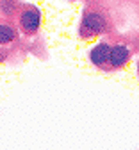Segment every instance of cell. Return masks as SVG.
Listing matches in <instances>:
<instances>
[{"instance_id":"obj_8","label":"cell","mask_w":139,"mask_h":150,"mask_svg":"<svg viewBox=\"0 0 139 150\" xmlns=\"http://www.w3.org/2000/svg\"><path fill=\"white\" fill-rule=\"evenodd\" d=\"M137 77H139V61H137Z\"/></svg>"},{"instance_id":"obj_3","label":"cell","mask_w":139,"mask_h":150,"mask_svg":"<svg viewBox=\"0 0 139 150\" xmlns=\"http://www.w3.org/2000/svg\"><path fill=\"white\" fill-rule=\"evenodd\" d=\"M111 47H112V43H109V41H98V43L87 52V61H89L95 68H98V70L109 71Z\"/></svg>"},{"instance_id":"obj_5","label":"cell","mask_w":139,"mask_h":150,"mask_svg":"<svg viewBox=\"0 0 139 150\" xmlns=\"http://www.w3.org/2000/svg\"><path fill=\"white\" fill-rule=\"evenodd\" d=\"M20 30L13 22H0V47H11L18 43Z\"/></svg>"},{"instance_id":"obj_1","label":"cell","mask_w":139,"mask_h":150,"mask_svg":"<svg viewBox=\"0 0 139 150\" xmlns=\"http://www.w3.org/2000/svg\"><path fill=\"white\" fill-rule=\"evenodd\" d=\"M111 30H112V22L107 11H104L98 6H87L84 9L77 30L80 40H93V38L109 34Z\"/></svg>"},{"instance_id":"obj_9","label":"cell","mask_w":139,"mask_h":150,"mask_svg":"<svg viewBox=\"0 0 139 150\" xmlns=\"http://www.w3.org/2000/svg\"><path fill=\"white\" fill-rule=\"evenodd\" d=\"M71 2H78V0H71Z\"/></svg>"},{"instance_id":"obj_4","label":"cell","mask_w":139,"mask_h":150,"mask_svg":"<svg viewBox=\"0 0 139 150\" xmlns=\"http://www.w3.org/2000/svg\"><path fill=\"white\" fill-rule=\"evenodd\" d=\"M132 59V50L125 43H112L109 55V71H116L125 68Z\"/></svg>"},{"instance_id":"obj_10","label":"cell","mask_w":139,"mask_h":150,"mask_svg":"<svg viewBox=\"0 0 139 150\" xmlns=\"http://www.w3.org/2000/svg\"><path fill=\"white\" fill-rule=\"evenodd\" d=\"M0 18H2V13H0Z\"/></svg>"},{"instance_id":"obj_6","label":"cell","mask_w":139,"mask_h":150,"mask_svg":"<svg viewBox=\"0 0 139 150\" xmlns=\"http://www.w3.org/2000/svg\"><path fill=\"white\" fill-rule=\"evenodd\" d=\"M22 6V0H0V13L6 18H16Z\"/></svg>"},{"instance_id":"obj_2","label":"cell","mask_w":139,"mask_h":150,"mask_svg":"<svg viewBox=\"0 0 139 150\" xmlns=\"http://www.w3.org/2000/svg\"><path fill=\"white\" fill-rule=\"evenodd\" d=\"M41 22H43L41 9L32 2H23L22 9H20V13L16 16V27H18L20 34L25 38L37 36L39 29H41Z\"/></svg>"},{"instance_id":"obj_7","label":"cell","mask_w":139,"mask_h":150,"mask_svg":"<svg viewBox=\"0 0 139 150\" xmlns=\"http://www.w3.org/2000/svg\"><path fill=\"white\" fill-rule=\"evenodd\" d=\"M9 47H0V63H6L9 59Z\"/></svg>"}]
</instances>
